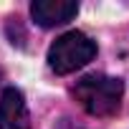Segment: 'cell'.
<instances>
[{"label":"cell","mask_w":129,"mask_h":129,"mask_svg":"<svg viewBox=\"0 0 129 129\" xmlns=\"http://www.w3.org/2000/svg\"><path fill=\"white\" fill-rule=\"evenodd\" d=\"M79 13V3L74 0H36L30 5V15L41 28H56L74 20Z\"/></svg>","instance_id":"cell-4"},{"label":"cell","mask_w":129,"mask_h":129,"mask_svg":"<svg viewBox=\"0 0 129 129\" xmlns=\"http://www.w3.org/2000/svg\"><path fill=\"white\" fill-rule=\"evenodd\" d=\"M121 91H124L121 81L114 79V76H104V74H89V76L79 79L76 86H74L76 101L91 116L116 114L119 104H121Z\"/></svg>","instance_id":"cell-1"},{"label":"cell","mask_w":129,"mask_h":129,"mask_svg":"<svg viewBox=\"0 0 129 129\" xmlns=\"http://www.w3.org/2000/svg\"><path fill=\"white\" fill-rule=\"evenodd\" d=\"M0 81H3V69H0Z\"/></svg>","instance_id":"cell-5"},{"label":"cell","mask_w":129,"mask_h":129,"mask_svg":"<svg viewBox=\"0 0 129 129\" xmlns=\"http://www.w3.org/2000/svg\"><path fill=\"white\" fill-rule=\"evenodd\" d=\"M94 56H96V43L81 30H69L51 43L46 61L53 74L69 76V74L84 69L89 61H94Z\"/></svg>","instance_id":"cell-2"},{"label":"cell","mask_w":129,"mask_h":129,"mask_svg":"<svg viewBox=\"0 0 129 129\" xmlns=\"http://www.w3.org/2000/svg\"><path fill=\"white\" fill-rule=\"evenodd\" d=\"M30 114L20 89L8 86L0 94V129H28Z\"/></svg>","instance_id":"cell-3"}]
</instances>
